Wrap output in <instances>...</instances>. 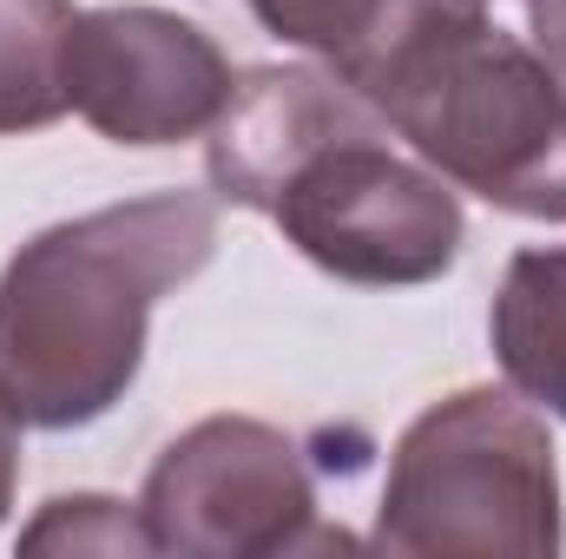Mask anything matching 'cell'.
<instances>
[{"label": "cell", "instance_id": "1", "mask_svg": "<svg viewBox=\"0 0 566 559\" xmlns=\"http://www.w3.org/2000/svg\"><path fill=\"white\" fill-rule=\"evenodd\" d=\"M218 257V198L151 191L27 238L0 271V409L66 434L139 382L151 309Z\"/></svg>", "mask_w": 566, "mask_h": 559}, {"label": "cell", "instance_id": "2", "mask_svg": "<svg viewBox=\"0 0 566 559\" xmlns=\"http://www.w3.org/2000/svg\"><path fill=\"white\" fill-rule=\"evenodd\" d=\"M422 0L349 86L454 191L534 224H566V66L481 13Z\"/></svg>", "mask_w": 566, "mask_h": 559}, {"label": "cell", "instance_id": "3", "mask_svg": "<svg viewBox=\"0 0 566 559\" xmlns=\"http://www.w3.org/2000/svg\"><path fill=\"white\" fill-rule=\"evenodd\" d=\"M369 547L396 559H554L566 527L547 415L514 389H454L428 402L389 454Z\"/></svg>", "mask_w": 566, "mask_h": 559}, {"label": "cell", "instance_id": "4", "mask_svg": "<svg viewBox=\"0 0 566 559\" xmlns=\"http://www.w3.org/2000/svg\"><path fill=\"white\" fill-rule=\"evenodd\" d=\"M389 119L323 139L271 198V224L316 271L363 289H416L461 257V198L441 171L396 151Z\"/></svg>", "mask_w": 566, "mask_h": 559}, {"label": "cell", "instance_id": "5", "mask_svg": "<svg viewBox=\"0 0 566 559\" xmlns=\"http://www.w3.org/2000/svg\"><path fill=\"white\" fill-rule=\"evenodd\" d=\"M139 514L158 553L290 559L356 547L316 507L310 454L258 415H205L145 474Z\"/></svg>", "mask_w": 566, "mask_h": 559}, {"label": "cell", "instance_id": "6", "mask_svg": "<svg viewBox=\"0 0 566 559\" xmlns=\"http://www.w3.org/2000/svg\"><path fill=\"white\" fill-rule=\"evenodd\" d=\"M238 73L224 46L171 7H93L66 46V99L113 145L205 139L231 99Z\"/></svg>", "mask_w": 566, "mask_h": 559}, {"label": "cell", "instance_id": "7", "mask_svg": "<svg viewBox=\"0 0 566 559\" xmlns=\"http://www.w3.org/2000/svg\"><path fill=\"white\" fill-rule=\"evenodd\" d=\"M363 119H376V106L343 73H316V66L238 73V86L211 126V145H205L211 198L238 204V211H271L283 178L323 139H336Z\"/></svg>", "mask_w": 566, "mask_h": 559}, {"label": "cell", "instance_id": "8", "mask_svg": "<svg viewBox=\"0 0 566 559\" xmlns=\"http://www.w3.org/2000/svg\"><path fill=\"white\" fill-rule=\"evenodd\" d=\"M488 342L507 376V389L566 421V251L560 244H527L507 257L494 309H488Z\"/></svg>", "mask_w": 566, "mask_h": 559}, {"label": "cell", "instance_id": "9", "mask_svg": "<svg viewBox=\"0 0 566 559\" xmlns=\"http://www.w3.org/2000/svg\"><path fill=\"white\" fill-rule=\"evenodd\" d=\"M73 27H80L73 0H0V139L40 133L73 113L66 99Z\"/></svg>", "mask_w": 566, "mask_h": 559}, {"label": "cell", "instance_id": "10", "mask_svg": "<svg viewBox=\"0 0 566 559\" xmlns=\"http://www.w3.org/2000/svg\"><path fill=\"white\" fill-rule=\"evenodd\" d=\"M422 0H251V13L264 20V33H277L283 46H303L316 60H329V73H356Z\"/></svg>", "mask_w": 566, "mask_h": 559}, {"label": "cell", "instance_id": "11", "mask_svg": "<svg viewBox=\"0 0 566 559\" xmlns=\"http://www.w3.org/2000/svg\"><path fill=\"white\" fill-rule=\"evenodd\" d=\"M27 553H158L151 527L133 500L113 494H60L40 507V520L20 534Z\"/></svg>", "mask_w": 566, "mask_h": 559}, {"label": "cell", "instance_id": "12", "mask_svg": "<svg viewBox=\"0 0 566 559\" xmlns=\"http://www.w3.org/2000/svg\"><path fill=\"white\" fill-rule=\"evenodd\" d=\"M527 27H534L541 53L566 66V0H527Z\"/></svg>", "mask_w": 566, "mask_h": 559}, {"label": "cell", "instance_id": "13", "mask_svg": "<svg viewBox=\"0 0 566 559\" xmlns=\"http://www.w3.org/2000/svg\"><path fill=\"white\" fill-rule=\"evenodd\" d=\"M13 481H20V421L0 409V520L13 507Z\"/></svg>", "mask_w": 566, "mask_h": 559}]
</instances>
